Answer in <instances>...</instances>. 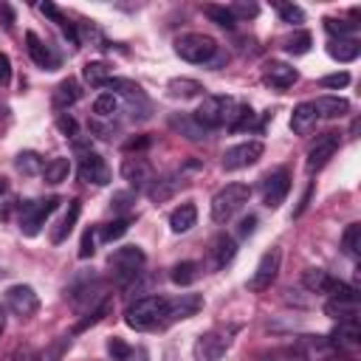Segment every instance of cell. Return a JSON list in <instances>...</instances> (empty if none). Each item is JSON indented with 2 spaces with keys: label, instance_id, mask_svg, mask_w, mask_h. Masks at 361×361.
<instances>
[{
  "label": "cell",
  "instance_id": "obj_1",
  "mask_svg": "<svg viewBox=\"0 0 361 361\" xmlns=\"http://www.w3.org/2000/svg\"><path fill=\"white\" fill-rule=\"evenodd\" d=\"M166 296H158V293H149V296H141L135 299L127 310H124V324L133 327V330H152L158 324H164V316H166Z\"/></svg>",
  "mask_w": 361,
  "mask_h": 361
},
{
  "label": "cell",
  "instance_id": "obj_2",
  "mask_svg": "<svg viewBox=\"0 0 361 361\" xmlns=\"http://www.w3.org/2000/svg\"><path fill=\"white\" fill-rule=\"evenodd\" d=\"M251 197V186L248 183H226L214 197H212V220L214 223H226L231 220Z\"/></svg>",
  "mask_w": 361,
  "mask_h": 361
},
{
  "label": "cell",
  "instance_id": "obj_3",
  "mask_svg": "<svg viewBox=\"0 0 361 361\" xmlns=\"http://www.w3.org/2000/svg\"><path fill=\"white\" fill-rule=\"evenodd\" d=\"M237 113V102L231 96H206L200 102V107L195 110V118L206 127V130H214V127H228L231 118Z\"/></svg>",
  "mask_w": 361,
  "mask_h": 361
},
{
  "label": "cell",
  "instance_id": "obj_4",
  "mask_svg": "<svg viewBox=\"0 0 361 361\" xmlns=\"http://www.w3.org/2000/svg\"><path fill=\"white\" fill-rule=\"evenodd\" d=\"M107 262H110V271L118 279V285H130L147 265V254L138 245H124V248H116Z\"/></svg>",
  "mask_w": 361,
  "mask_h": 361
},
{
  "label": "cell",
  "instance_id": "obj_5",
  "mask_svg": "<svg viewBox=\"0 0 361 361\" xmlns=\"http://www.w3.org/2000/svg\"><path fill=\"white\" fill-rule=\"evenodd\" d=\"M175 54L186 62L195 65H206L217 56V42L209 34H180L175 39Z\"/></svg>",
  "mask_w": 361,
  "mask_h": 361
},
{
  "label": "cell",
  "instance_id": "obj_6",
  "mask_svg": "<svg viewBox=\"0 0 361 361\" xmlns=\"http://www.w3.org/2000/svg\"><path fill=\"white\" fill-rule=\"evenodd\" d=\"M231 333H234V327H231V330H223V327L206 330V333L195 341V347H192L195 361H220V358L226 355V350L231 347Z\"/></svg>",
  "mask_w": 361,
  "mask_h": 361
},
{
  "label": "cell",
  "instance_id": "obj_7",
  "mask_svg": "<svg viewBox=\"0 0 361 361\" xmlns=\"http://www.w3.org/2000/svg\"><path fill=\"white\" fill-rule=\"evenodd\" d=\"M59 203H62V200H59L56 195H51V197H45V200H31V203H25V206L20 209V231H23L25 237L39 234L45 217L54 214Z\"/></svg>",
  "mask_w": 361,
  "mask_h": 361
},
{
  "label": "cell",
  "instance_id": "obj_8",
  "mask_svg": "<svg viewBox=\"0 0 361 361\" xmlns=\"http://www.w3.org/2000/svg\"><path fill=\"white\" fill-rule=\"evenodd\" d=\"M279 265H282V251L274 245V248H268V251L259 257V262H257V268H254V274H251V279H248V290H254V293L268 290V288L274 285L276 274H279Z\"/></svg>",
  "mask_w": 361,
  "mask_h": 361
},
{
  "label": "cell",
  "instance_id": "obj_9",
  "mask_svg": "<svg viewBox=\"0 0 361 361\" xmlns=\"http://www.w3.org/2000/svg\"><path fill=\"white\" fill-rule=\"evenodd\" d=\"M265 152V144L262 141H243V144H234L223 152V169L226 172H234V169H245L251 164H257Z\"/></svg>",
  "mask_w": 361,
  "mask_h": 361
},
{
  "label": "cell",
  "instance_id": "obj_10",
  "mask_svg": "<svg viewBox=\"0 0 361 361\" xmlns=\"http://www.w3.org/2000/svg\"><path fill=\"white\" fill-rule=\"evenodd\" d=\"M6 305H8V310L14 316L25 319V316H34L39 310V296H37V290L31 285H11L6 290Z\"/></svg>",
  "mask_w": 361,
  "mask_h": 361
},
{
  "label": "cell",
  "instance_id": "obj_11",
  "mask_svg": "<svg viewBox=\"0 0 361 361\" xmlns=\"http://www.w3.org/2000/svg\"><path fill=\"white\" fill-rule=\"evenodd\" d=\"M288 192H290V172L285 166L276 169V172H271L262 180V200H265L268 209H279L282 200L288 197Z\"/></svg>",
  "mask_w": 361,
  "mask_h": 361
},
{
  "label": "cell",
  "instance_id": "obj_12",
  "mask_svg": "<svg viewBox=\"0 0 361 361\" xmlns=\"http://www.w3.org/2000/svg\"><path fill=\"white\" fill-rule=\"evenodd\" d=\"M338 133H324L322 138H316V144L307 149V161H305V169L313 175V172H319L333 155H336V149H338Z\"/></svg>",
  "mask_w": 361,
  "mask_h": 361
},
{
  "label": "cell",
  "instance_id": "obj_13",
  "mask_svg": "<svg viewBox=\"0 0 361 361\" xmlns=\"http://www.w3.org/2000/svg\"><path fill=\"white\" fill-rule=\"evenodd\" d=\"M79 180L93 183V186H104V183H110V166L104 164L102 155L85 152V155L79 158Z\"/></svg>",
  "mask_w": 361,
  "mask_h": 361
},
{
  "label": "cell",
  "instance_id": "obj_14",
  "mask_svg": "<svg viewBox=\"0 0 361 361\" xmlns=\"http://www.w3.org/2000/svg\"><path fill=\"white\" fill-rule=\"evenodd\" d=\"M200 307H203V296H197V293H180V296H175V299H169V302H166V316H164V324L192 319V316H195Z\"/></svg>",
  "mask_w": 361,
  "mask_h": 361
},
{
  "label": "cell",
  "instance_id": "obj_15",
  "mask_svg": "<svg viewBox=\"0 0 361 361\" xmlns=\"http://www.w3.org/2000/svg\"><path fill=\"white\" fill-rule=\"evenodd\" d=\"M121 178L124 180H130L135 189L138 186H147L149 180H152V166H149V161L147 158H124L121 161Z\"/></svg>",
  "mask_w": 361,
  "mask_h": 361
},
{
  "label": "cell",
  "instance_id": "obj_16",
  "mask_svg": "<svg viewBox=\"0 0 361 361\" xmlns=\"http://www.w3.org/2000/svg\"><path fill=\"white\" fill-rule=\"evenodd\" d=\"M25 51H28V56L34 59V65H39V68H45V71H54V68H56V56L51 54V48H48L34 31H25Z\"/></svg>",
  "mask_w": 361,
  "mask_h": 361
},
{
  "label": "cell",
  "instance_id": "obj_17",
  "mask_svg": "<svg viewBox=\"0 0 361 361\" xmlns=\"http://www.w3.org/2000/svg\"><path fill=\"white\" fill-rule=\"evenodd\" d=\"M296 79H299V73H296V68H290L288 62H276V59H271V62L265 65V82L274 85V87H279V90L290 87Z\"/></svg>",
  "mask_w": 361,
  "mask_h": 361
},
{
  "label": "cell",
  "instance_id": "obj_18",
  "mask_svg": "<svg viewBox=\"0 0 361 361\" xmlns=\"http://www.w3.org/2000/svg\"><path fill=\"white\" fill-rule=\"evenodd\" d=\"M310 104H313L316 118H319V116H322V118H341V116L350 113V102L341 99V96H319V99L310 102Z\"/></svg>",
  "mask_w": 361,
  "mask_h": 361
},
{
  "label": "cell",
  "instance_id": "obj_19",
  "mask_svg": "<svg viewBox=\"0 0 361 361\" xmlns=\"http://www.w3.org/2000/svg\"><path fill=\"white\" fill-rule=\"evenodd\" d=\"M327 341H330L333 350H336V347H353V344H358V341H361L358 319H344V322H338V327L327 336Z\"/></svg>",
  "mask_w": 361,
  "mask_h": 361
},
{
  "label": "cell",
  "instance_id": "obj_20",
  "mask_svg": "<svg viewBox=\"0 0 361 361\" xmlns=\"http://www.w3.org/2000/svg\"><path fill=\"white\" fill-rule=\"evenodd\" d=\"M169 127H172L175 133H180L183 138H189V141H203V138L209 135V130H206L195 116H186V113L172 116V118H169Z\"/></svg>",
  "mask_w": 361,
  "mask_h": 361
},
{
  "label": "cell",
  "instance_id": "obj_21",
  "mask_svg": "<svg viewBox=\"0 0 361 361\" xmlns=\"http://www.w3.org/2000/svg\"><path fill=\"white\" fill-rule=\"evenodd\" d=\"M79 96H82V87H79V82L73 79V76H68V79H62L59 85H56V90H54V110H68L71 104H76L79 102Z\"/></svg>",
  "mask_w": 361,
  "mask_h": 361
},
{
  "label": "cell",
  "instance_id": "obj_22",
  "mask_svg": "<svg viewBox=\"0 0 361 361\" xmlns=\"http://www.w3.org/2000/svg\"><path fill=\"white\" fill-rule=\"evenodd\" d=\"M79 212H82V203L73 197V200H68V212H65V217L54 226V231H51V243L54 245H59V243H65L68 240V234L73 231V226H76V220H79Z\"/></svg>",
  "mask_w": 361,
  "mask_h": 361
},
{
  "label": "cell",
  "instance_id": "obj_23",
  "mask_svg": "<svg viewBox=\"0 0 361 361\" xmlns=\"http://www.w3.org/2000/svg\"><path fill=\"white\" fill-rule=\"evenodd\" d=\"M180 186H183V178H180V175H166V178H161V180H152L149 189H147V195H149L152 203H164V200H169Z\"/></svg>",
  "mask_w": 361,
  "mask_h": 361
},
{
  "label": "cell",
  "instance_id": "obj_24",
  "mask_svg": "<svg viewBox=\"0 0 361 361\" xmlns=\"http://www.w3.org/2000/svg\"><path fill=\"white\" fill-rule=\"evenodd\" d=\"M313 127H316V113H313V104H310V102L296 104V107H293V113H290V130H293L296 135H307Z\"/></svg>",
  "mask_w": 361,
  "mask_h": 361
},
{
  "label": "cell",
  "instance_id": "obj_25",
  "mask_svg": "<svg viewBox=\"0 0 361 361\" xmlns=\"http://www.w3.org/2000/svg\"><path fill=\"white\" fill-rule=\"evenodd\" d=\"M195 223H197V206H195V203H180V206L169 214V228H172L175 234H186Z\"/></svg>",
  "mask_w": 361,
  "mask_h": 361
},
{
  "label": "cell",
  "instance_id": "obj_26",
  "mask_svg": "<svg viewBox=\"0 0 361 361\" xmlns=\"http://www.w3.org/2000/svg\"><path fill=\"white\" fill-rule=\"evenodd\" d=\"M237 254V243L228 234H217L212 240V257H214V268H226Z\"/></svg>",
  "mask_w": 361,
  "mask_h": 361
},
{
  "label": "cell",
  "instance_id": "obj_27",
  "mask_svg": "<svg viewBox=\"0 0 361 361\" xmlns=\"http://www.w3.org/2000/svg\"><path fill=\"white\" fill-rule=\"evenodd\" d=\"M327 54H330L336 62H353V59H358V54H361V42H358V39H333V42L327 45Z\"/></svg>",
  "mask_w": 361,
  "mask_h": 361
},
{
  "label": "cell",
  "instance_id": "obj_28",
  "mask_svg": "<svg viewBox=\"0 0 361 361\" xmlns=\"http://www.w3.org/2000/svg\"><path fill=\"white\" fill-rule=\"evenodd\" d=\"M197 276H200V262H195V259L175 262V265H172V274H169V279H172L175 285H180V288L192 285Z\"/></svg>",
  "mask_w": 361,
  "mask_h": 361
},
{
  "label": "cell",
  "instance_id": "obj_29",
  "mask_svg": "<svg viewBox=\"0 0 361 361\" xmlns=\"http://www.w3.org/2000/svg\"><path fill=\"white\" fill-rule=\"evenodd\" d=\"M110 73H113V68H110L107 62H102V59H99V62H87V65L82 68L85 82H87V85H93V87H104V85L113 79Z\"/></svg>",
  "mask_w": 361,
  "mask_h": 361
},
{
  "label": "cell",
  "instance_id": "obj_30",
  "mask_svg": "<svg viewBox=\"0 0 361 361\" xmlns=\"http://www.w3.org/2000/svg\"><path fill=\"white\" fill-rule=\"evenodd\" d=\"M39 11H42L45 17H51V20H54V23H56V25L65 31V37H68L71 42H79L76 25H73V23H71V20H68V17H65V14H62V11L54 6V3H48V0H45V3H39Z\"/></svg>",
  "mask_w": 361,
  "mask_h": 361
},
{
  "label": "cell",
  "instance_id": "obj_31",
  "mask_svg": "<svg viewBox=\"0 0 361 361\" xmlns=\"http://www.w3.org/2000/svg\"><path fill=\"white\" fill-rule=\"evenodd\" d=\"M166 90H169V96H175V99H195V96L203 90V85H200L197 79L180 76V79H169Z\"/></svg>",
  "mask_w": 361,
  "mask_h": 361
},
{
  "label": "cell",
  "instance_id": "obj_32",
  "mask_svg": "<svg viewBox=\"0 0 361 361\" xmlns=\"http://www.w3.org/2000/svg\"><path fill=\"white\" fill-rule=\"evenodd\" d=\"M68 175H71V158H51L42 166L45 183H62V180H68Z\"/></svg>",
  "mask_w": 361,
  "mask_h": 361
},
{
  "label": "cell",
  "instance_id": "obj_33",
  "mask_svg": "<svg viewBox=\"0 0 361 361\" xmlns=\"http://www.w3.org/2000/svg\"><path fill=\"white\" fill-rule=\"evenodd\" d=\"M14 166H17V172H23V175H42V158L37 155V152H31V149H25V152H20L17 158H14Z\"/></svg>",
  "mask_w": 361,
  "mask_h": 361
},
{
  "label": "cell",
  "instance_id": "obj_34",
  "mask_svg": "<svg viewBox=\"0 0 361 361\" xmlns=\"http://www.w3.org/2000/svg\"><path fill=\"white\" fill-rule=\"evenodd\" d=\"M203 14H206L212 23H217L220 28H226V31H231V28L237 25V20H234V14L228 11V6H214V3H209V6H203Z\"/></svg>",
  "mask_w": 361,
  "mask_h": 361
},
{
  "label": "cell",
  "instance_id": "obj_35",
  "mask_svg": "<svg viewBox=\"0 0 361 361\" xmlns=\"http://www.w3.org/2000/svg\"><path fill=\"white\" fill-rule=\"evenodd\" d=\"M310 45H313L310 31H296V34H290L288 39H282V48H285L288 54H293V56L307 54V51H310Z\"/></svg>",
  "mask_w": 361,
  "mask_h": 361
},
{
  "label": "cell",
  "instance_id": "obj_36",
  "mask_svg": "<svg viewBox=\"0 0 361 361\" xmlns=\"http://www.w3.org/2000/svg\"><path fill=\"white\" fill-rule=\"evenodd\" d=\"M341 248H344V254L347 257H358V251H361V223H350L347 228H344V234H341Z\"/></svg>",
  "mask_w": 361,
  "mask_h": 361
},
{
  "label": "cell",
  "instance_id": "obj_37",
  "mask_svg": "<svg viewBox=\"0 0 361 361\" xmlns=\"http://www.w3.org/2000/svg\"><path fill=\"white\" fill-rule=\"evenodd\" d=\"M324 313L333 316V319H338V322H344V319H355V313H358V302L327 299V302H324Z\"/></svg>",
  "mask_w": 361,
  "mask_h": 361
},
{
  "label": "cell",
  "instance_id": "obj_38",
  "mask_svg": "<svg viewBox=\"0 0 361 361\" xmlns=\"http://www.w3.org/2000/svg\"><path fill=\"white\" fill-rule=\"evenodd\" d=\"M324 293H327L330 299H338V302H358V296H355L358 290H355L353 285L341 282V279H333V276H330V282H327Z\"/></svg>",
  "mask_w": 361,
  "mask_h": 361
},
{
  "label": "cell",
  "instance_id": "obj_39",
  "mask_svg": "<svg viewBox=\"0 0 361 361\" xmlns=\"http://www.w3.org/2000/svg\"><path fill=\"white\" fill-rule=\"evenodd\" d=\"M322 23H324V31L338 37V39H347L358 31V23H347V20H336V17H324Z\"/></svg>",
  "mask_w": 361,
  "mask_h": 361
},
{
  "label": "cell",
  "instance_id": "obj_40",
  "mask_svg": "<svg viewBox=\"0 0 361 361\" xmlns=\"http://www.w3.org/2000/svg\"><path fill=\"white\" fill-rule=\"evenodd\" d=\"M118 96L116 93H99L96 96V102H93V113L99 116V118H110L113 113H118Z\"/></svg>",
  "mask_w": 361,
  "mask_h": 361
},
{
  "label": "cell",
  "instance_id": "obj_41",
  "mask_svg": "<svg viewBox=\"0 0 361 361\" xmlns=\"http://www.w3.org/2000/svg\"><path fill=\"white\" fill-rule=\"evenodd\" d=\"M327 282H330V274L322 271V268H307L305 276H302V285H305L307 290H313V293H324Z\"/></svg>",
  "mask_w": 361,
  "mask_h": 361
},
{
  "label": "cell",
  "instance_id": "obj_42",
  "mask_svg": "<svg viewBox=\"0 0 361 361\" xmlns=\"http://www.w3.org/2000/svg\"><path fill=\"white\" fill-rule=\"evenodd\" d=\"M68 347H71V336H59L56 341H51V344L37 355V361H62V355H65Z\"/></svg>",
  "mask_w": 361,
  "mask_h": 361
},
{
  "label": "cell",
  "instance_id": "obj_43",
  "mask_svg": "<svg viewBox=\"0 0 361 361\" xmlns=\"http://www.w3.org/2000/svg\"><path fill=\"white\" fill-rule=\"evenodd\" d=\"M107 310H110V299H102V302H99V305H96V307H93V310H90V313H87V316L73 327V333H85L87 327L99 324V322L104 319V313H107Z\"/></svg>",
  "mask_w": 361,
  "mask_h": 361
},
{
  "label": "cell",
  "instance_id": "obj_44",
  "mask_svg": "<svg viewBox=\"0 0 361 361\" xmlns=\"http://www.w3.org/2000/svg\"><path fill=\"white\" fill-rule=\"evenodd\" d=\"M127 228H130V217H118V220H113V223H107V226L102 228V240H104V243H113V240L124 237Z\"/></svg>",
  "mask_w": 361,
  "mask_h": 361
},
{
  "label": "cell",
  "instance_id": "obj_45",
  "mask_svg": "<svg viewBox=\"0 0 361 361\" xmlns=\"http://www.w3.org/2000/svg\"><path fill=\"white\" fill-rule=\"evenodd\" d=\"M107 353H110V358H113V361H130L133 347H130L124 338L113 336V338H107Z\"/></svg>",
  "mask_w": 361,
  "mask_h": 361
},
{
  "label": "cell",
  "instance_id": "obj_46",
  "mask_svg": "<svg viewBox=\"0 0 361 361\" xmlns=\"http://www.w3.org/2000/svg\"><path fill=\"white\" fill-rule=\"evenodd\" d=\"M276 11H279L282 23H290V25L305 23V11H302V6H296V3H276Z\"/></svg>",
  "mask_w": 361,
  "mask_h": 361
},
{
  "label": "cell",
  "instance_id": "obj_47",
  "mask_svg": "<svg viewBox=\"0 0 361 361\" xmlns=\"http://www.w3.org/2000/svg\"><path fill=\"white\" fill-rule=\"evenodd\" d=\"M93 251H96V228L90 226V228H85V234H82V243H79V259H90Z\"/></svg>",
  "mask_w": 361,
  "mask_h": 361
},
{
  "label": "cell",
  "instance_id": "obj_48",
  "mask_svg": "<svg viewBox=\"0 0 361 361\" xmlns=\"http://www.w3.org/2000/svg\"><path fill=\"white\" fill-rule=\"evenodd\" d=\"M254 121V113H251V107L248 104H243V107H237V113H234V118H231V124H228V130H245L248 124Z\"/></svg>",
  "mask_w": 361,
  "mask_h": 361
},
{
  "label": "cell",
  "instance_id": "obj_49",
  "mask_svg": "<svg viewBox=\"0 0 361 361\" xmlns=\"http://www.w3.org/2000/svg\"><path fill=\"white\" fill-rule=\"evenodd\" d=\"M228 11L234 14V20H237V17L248 20V17H257V14H259V6H257V3H243V0H237V3L228 6Z\"/></svg>",
  "mask_w": 361,
  "mask_h": 361
},
{
  "label": "cell",
  "instance_id": "obj_50",
  "mask_svg": "<svg viewBox=\"0 0 361 361\" xmlns=\"http://www.w3.org/2000/svg\"><path fill=\"white\" fill-rule=\"evenodd\" d=\"M56 127H59V133H62V135H68L71 141L79 135V127H76L73 116H68V113H56Z\"/></svg>",
  "mask_w": 361,
  "mask_h": 361
},
{
  "label": "cell",
  "instance_id": "obj_51",
  "mask_svg": "<svg viewBox=\"0 0 361 361\" xmlns=\"http://www.w3.org/2000/svg\"><path fill=\"white\" fill-rule=\"evenodd\" d=\"M319 85H322V87H344V85H350V73H347V71L327 73V76L319 79Z\"/></svg>",
  "mask_w": 361,
  "mask_h": 361
},
{
  "label": "cell",
  "instance_id": "obj_52",
  "mask_svg": "<svg viewBox=\"0 0 361 361\" xmlns=\"http://www.w3.org/2000/svg\"><path fill=\"white\" fill-rule=\"evenodd\" d=\"M133 200H135V195H133V192H116L110 203H113L116 209H124V206H130Z\"/></svg>",
  "mask_w": 361,
  "mask_h": 361
},
{
  "label": "cell",
  "instance_id": "obj_53",
  "mask_svg": "<svg viewBox=\"0 0 361 361\" xmlns=\"http://www.w3.org/2000/svg\"><path fill=\"white\" fill-rule=\"evenodd\" d=\"M254 228H257V217H254V214H248V217H243V220H240V237L254 234Z\"/></svg>",
  "mask_w": 361,
  "mask_h": 361
},
{
  "label": "cell",
  "instance_id": "obj_54",
  "mask_svg": "<svg viewBox=\"0 0 361 361\" xmlns=\"http://www.w3.org/2000/svg\"><path fill=\"white\" fill-rule=\"evenodd\" d=\"M149 147V138L147 135H138V138H130L127 144H124V149L127 152H133V149H147Z\"/></svg>",
  "mask_w": 361,
  "mask_h": 361
},
{
  "label": "cell",
  "instance_id": "obj_55",
  "mask_svg": "<svg viewBox=\"0 0 361 361\" xmlns=\"http://www.w3.org/2000/svg\"><path fill=\"white\" fill-rule=\"evenodd\" d=\"M0 20H3V28H11L14 25V11L8 3H0Z\"/></svg>",
  "mask_w": 361,
  "mask_h": 361
},
{
  "label": "cell",
  "instance_id": "obj_56",
  "mask_svg": "<svg viewBox=\"0 0 361 361\" xmlns=\"http://www.w3.org/2000/svg\"><path fill=\"white\" fill-rule=\"evenodd\" d=\"M8 76H11V65H8V56H6V54H0V85H3V82H8Z\"/></svg>",
  "mask_w": 361,
  "mask_h": 361
},
{
  "label": "cell",
  "instance_id": "obj_57",
  "mask_svg": "<svg viewBox=\"0 0 361 361\" xmlns=\"http://www.w3.org/2000/svg\"><path fill=\"white\" fill-rule=\"evenodd\" d=\"M3 330H6V316H3V307H0V336H3Z\"/></svg>",
  "mask_w": 361,
  "mask_h": 361
},
{
  "label": "cell",
  "instance_id": "obj_58",
  "mask_svg": "<svg viewBox=\"0 0 361 361\" xmlns=\"http://www.w3.org/2000/svg\"><path fill=\"white\" fill-rule=\"evenodd\" d=\"M8 189V183H6V178H0V192H6Z\"/></svg>",
  "mask_w": 361,
  "mask_h": 361
}]
</instances>
